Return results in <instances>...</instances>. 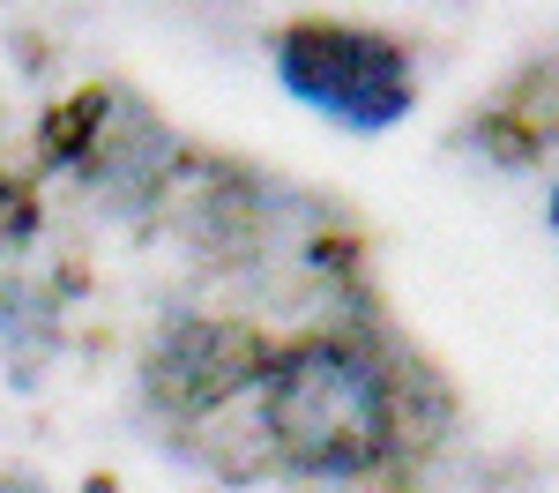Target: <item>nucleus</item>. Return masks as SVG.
<instances>
[{
	"label": "nucleus",
	"mask_w": 559,
	"mask_h": 493,
	"mask_svg": "<svg viewBox=\"0 0 559 493\" xmlns=\"http://www.w3.org/2000/svg\"><path fill=\"white\" fill-rule=\"evenodd\" d=\"M261 426L292 471L350 479L388 456L395 403H388V382L350 344H292L261 366Z\"/></svg>",
	"instance_id": "1"
},
{
	"label": "nucleus",
	"mask_w": 559,
	"mask_h": 493,
	"mask_svg": "<svg viewBox=\"0 0 559 493\" xmlns=\"http://www.w3.org/2000/svg\"><path fill=\"white\" fill-rule=\"evenodd\" d=\"M276 75L284 90L344 120V128L373 134V128H395L411 113V60L403 45L381 38V31H350V23H299L276 38Z\"/></svg>",
	"instance_id": "2"
}]
</instances>
